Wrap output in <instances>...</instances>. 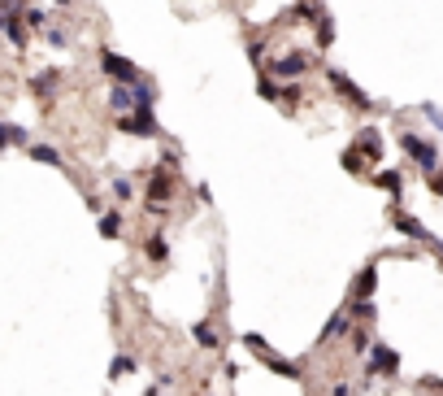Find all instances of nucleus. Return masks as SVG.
Masks as SVG:
<instances>
[{
	"instance_id": "3",
	"label": "nucleus",
	"mask_w": 443,
	"mask_h": 396,
	"mask_svg": "<svg viewBox=\"0 0 443 396\" xmlns=\"http://www.w3.org/2000/svg\"><path fill=\"white\" fill-rule=\"evenodd\" d=\"M113 127H118L122 135H135V140H156V135H161L156 109H130V113H118Z\"/></svg>"
},
{
	"instance_id": "12",
	"label": "nucleus",
	"mask_w": 443,
	"mask_h": 396,
	"mask_svg": "<svg viewBox=\"0 0 443 396\" xmlns=\"http://www.w3.org/2000/svg\"><path fill=\"white\" fill-rule=\"evenodd\" d=\"M374 292H378V266H365L352 283V301H374Z\"/></svg>"
},
{
	"instance_id": "8",
	"label": "nucleus",
	"mask_w": 443,
	"mask_h": 396,
	"mask_svg": "<svg viewBox=\"0 0 443 396\" xmlns=\"http://www.w3.org/2000/svg\"><path fill=\"white\" fill-rule=\"evenodd\" d=\"M365 370H370V375H396V370H400V353L387 349V344H374V349H370V366H365Z\"/></svg>"
},
{
	"instance_id": "15",
	"label": "nucleus",
	"mask_w": 443,
	"mask_h": 396,
	"mask_svg": "<svg viewBox=\"0 0 443 396\" xmlns=\"http://www.w3.org/2000/svg\"><path fill=\"white\" fill-rule=\"evenodd\" d=\"M122 222H126L122 209H100V214H96V227H100L104 240H118V235H122Z\"/></svg>"
},
{
	"instance_id": "7",
	"label": "nucleus",
	"mask_w": 443,
	"mask_h": 396,
	"mask_svg": "<svg viewBox=\"0 0 443 396\" xmlns=\"http://www.w3.org/2000/svg\"><path fill=\"white\" fill-rule=\"evenodd\" d=\"M61 87H65V74H61V70H39V74H31V79H26V92H31L35 101H52Z\"/></svg>"
},
{
	"instance_id": "32",
	"label": "nucleus",
	"mask_w": 443,
	"mask_h": 396,
	"mask_svg": "<svg viewBox=\"0 0 443 396\" xmlns=\"http://www.w3.org/2000/svg\"><path fill=\"white\" fill-rule=\"evenodd\" d=\"M426 183H430L435 196H443V175H439V170H435V175H426Z\"/></svg>"
},
{
	"instance_id": "17",
	"label": "nucleus",
	"mask_w": 443,
	"mask_h": 396,
	"mask_svg": "<svg viewBox=\"0 0 443 396\" xmlns=\"http://www.w3.org/2000/svg\"><path fill=\"white\" fill-rule=\"evenodd\" d=\"M326 9H322V0H296V9L287 13V22H318Z\"/></svg>"
},
{
	"instance_id": "29",
	"label": "nucleus",
	"mask_w": 443,
	"mask_h": 396,
	"mask_svg": "<svg viewBox=\"0 0 443 396\" xmlns=\"http://www.w3.org/2000/svg\"><path fill=\"white\" fill-rule=\"evenodd\" d=\"M348 314H352V318H361V323H370V318H374V301H352V305H348Z\"/></svg>"
},
{
	"instance_id": "13",
	"label": "nucleus",
	"mask_w": 443,
	"mask_h": 396,
	"mask_svg": "<svg viewBox=\"0 0 443 396\" xmlns=\"http://www.w3.org/2000/svg\"><path fill=\"white\" fill-rule=\"evenodd\" d=\"M391 222H396V231H404V235H413V240H430V231L422 227V222L417 218H408V214H400V209H391ZM435 249H439V240H430ZM443 253V249H439Z\"/></svg>"
},
{
	"instance_id": "11",
	"label": "nucleus",
	"mask_w": 443,
	"mask_h": 396,
	"mask_svg": "<svg viewBox=\"0 0 443 396\" xmlns=\"http://www.w3.org/2000/svg\"><path fill=\"white\" fill-rule=\"evenodd\" d=\"M0 35L13 44V53H26V48H31V31H26V22H22V9L5 22V31H0Z\"/></svg>"
},
{
	"instance_id": "30",
	"label": "nucleus",
	"mask_w": 443,
	"mask_h": 396,
	"mask_svg": "<svg viewBox=\"0 0 443 396\" xmlns=\"http://www.w3.org/2000/svg\"><path fill=\"white\" fill-rule=\"evenodd\" d=\"M22 5H26V0H0V31H5V22H9Z\"/></svg>"
},
{
	"instance_id": "26",
	"label": "nucleus",
	"mask_w": 443,
	"mask_h": 396,
	"mask_svg": "<svg viewBox=\"0 0 443 396\" xmlns=\"http://www.w3.org/2000/svg\"><path fill=\"white\" fill-rule=\"evenodd\" d=\"M266 57H270V39H261V35H252L248 39V61L261 70V66H266Z\"/></svg>"
},
{
	"instance_id": "34",
	"label": "nucleus",
	"mask_w": 443,
	"mask_h": 396,
	"mask_svg": "<svg viewBox=\"0 0 443 396\" xmlns=\"http://www.w3.org/2000/svg\"><path fill=\"white\" fill-rule=\"evenodd\" d=\"M9 148V122H0V153Z\"/></svg>"
},
{
	"instance_id": "24",
	"label": "nucleus",
	"mask_w": 443,
	"mask_h": 396,
	"mask_svg": "<svg viewBox=\"0 0 443 396\" xmlns=\"http://www.w3.org/2000/svg\"><path fill=\"white\" fill-rule=\"evenodd\" d=\"M374 183H378L382 192H391V196H400V192H404V175H400V170H378Z\"/></svg>"
},
{
	"instance_id": "9",
	"label": "nucleus",
	"mask_w": 443,
	"mask_h": 396,
	"mask_svg": "<svg viewBox=\"0 0 443 396\" xmlns=\"http://www.w3.org/2000/svg\"><path fill=\"white\" fill-rule=\"evenodd\" d=\"M26 157H31V161H39V166H52V170H65V153H61V148L57 144H26Z\"/></svg>"
},
{
	"instance_id": "6",
	"label": "nucleus",
	"mask_w": 443,
	"mask_h": 396,
	"mask_svg": "<svg viewBox=\"0 0 443 396\" xmlns=\"http://www.w3.org/2000/svg\"><path fill=\"white\" fill-rule=\"evenodd\" d=\"M326 83L335 87V96H344V101H348L352 109H361V113L370 109V96H365V92H361V87H356L352 79H348V74L339 70V66H326Z\"/></svg>"
},
{
	"instance_id": "4",
	"label": "nucleus",
	"mask_w": 443,
	"mask_h": 396,
	"mask_svg": "<svg viewBox=\"0 0 443 396\" xmlns=\"http://www.w3.org/2000/svg\"><path fill=\"white\" fill-rule=\"evenodd\" d=\"M400 148H404V157L417 161V170H422V175H435V170H439V148H435L426 135L404 131V135H400Z\"/></svg>"
},
{
	"instance_id": "28",
	"label": "nucleus",
	"mask_w": 443,
	"mask_h": 396,
	"mask_svg": "<svg viewBox=\"0 0 443 396\" xmlns=\"http://www.w3.org/2000/svg\"><path fill=\"white\" fill-rule=\"evenodd\" d=\"M44 39H48V48H65V44H70V31H61V27H44Z\"/></svg>"
},
{
	"instance_id": "14",
	"label": "nucleus",
	"mask_w": 443,
	"mask_h": 396,
	"mask_svg": "<svg viewBox=\"0 0 443 396\" xmlns=\"http://www.w3.org/2000/svg\"><path fill=\"white\" fill-rule=\"evenodd\" d=\"M356 153L370 157V161H378V157H382V135H378L374 127H365V131L356 135Z\"/></svg>"
},
{
	"instance_id": "18",
	"label": "nucleus",
	"mask_w": 443,
	"mask_h": 396,
	"mask_svg": "<svg viewBox=\"0 0 443 396\" xmlns=\"http://www.w3.org/2000/svg\"><path fill=\"white\" fill-rule=\"evenodd\" d=\"M313 44H318L322 53H326V48L335 44V18H330V13H322L318 22H313Z\"/></svg>"
},
{
	"instance_id": "2",
	"label": "nucleus",
	"mask_w": 443,
	"mask_h": 396,
	"mask_svg": "<svg viewBox=\"0 0 443 396\" xmlns=\"http://www.w3.org/2000/svg\"><path fill=\"white\" fill-rule=\"evenodd\" d=\"M96 61H100V74L109 83H122V87H130L135 79H144V70L130 61V57H122V53H113V48H100L96 53Z\"/></svg>"
},
{
	"instance_id": "21",
	"label": "nucleus",
	"mask_w": 443,
	"mask_h": 396,
	"mask_svg": "<svg viewBox=\"0 0 443 396\" xmlns=\"http://www.w3.org/2000/svg\"><path fill=\"white\" fill-rule=\"evenodd\" d=\"M135 370H139V357L135 353H118L109 361V379H126V375H135Z\"/></svg>"
},
{
	"instance_id": "1",
	"label": "nucleus",
	"mask_w": 443,
	"mask_h": 396,
	"mask_svg": "<svg viewBox=\"0 0 443 396\" xmlns=\"http://www.w3.org/2000/svg\"><path fill=\"white\" fill-rule=\"evenodd\" d=\"M308 70H313V53H308V48H287V53H270L266 66H261V74H270V79H278V83H300Z\"/></svg>"
},
{
	"instance_id": "36",
	"label": "nucleus",
	"mask_w": 443,
	"mask_h": 396,
	"mask_svg": "<svg viewBox=\"0 0 443 396\" xmlns=\"http://www.w3.org/2000/svg\"><path fill=\"white\" fill-rule=\"evenodd\" d=\"M52 5H57V9H70V5H74V0H52Z\"/></svg>"
},
{
	"instance_id": "16",
	"label": "nucleus",
	"mask_w": 443,
	"mask_h": 396,
	"mask_svg": "<svg viewBox=\"0 0 443 396\" xmlns=\"http://www.w3.org/2000/svg\"><path fill=\"white\" fill-rule=\"evenodd\" d=\"M192 340L200 344V349H208V353H218V349H222V335H218L213 323H196V327H192Z\"/></svg>"
},
{
	"instance_id": "10",
	"label": "nucleus",
	"mask_w": 443,
	"mask_h": 396,
	"mask_svg": "<svg viewBox=\"0 0 443 396\" xmlns=\"http://www.w3.org/2000/svg\"><path fill=\"white\" fill-rule=\"evenodd\" d=\"M256 357H261V366H270L274 375H282V379H300V366H296V361H287V357H278V353H270V344H261Z\"/></svg>"
},
{
	"instance_id": "25",
	"label": "nucleus",
	"mask_w": 443,
	"mask_h": 396,
	"mask_svg": "<svg viewBox=\"0 0 443 396\" xmlns=\"http://www.w3.org/2000/svg\"><path fill=\"white\" fill-rule=\"evenodd\" d=\"M352 331V314L348 309H339L330 323H326V331H322V340H335V335H348Z\"/></svg>"
},
{
	"instance_id": "33",
	"label": "nucleus",
	"mask_w": 443,
	"mask_h": 396,
	"mask_svg": "<svg viewBox=\"0 0 443 396\" xmlns=\"http://www.w3.org/2000/svg\"><path fill=\"white\" fill-rule=\"evenodd\" d=\"M352 344H356L361 353H370V335H365V331H356V335H352Z\"/></svg>"
},
{
	"instance_id": "31",
	"label": "nucleus",
	"mask_w": 443,
	"mask_h": 396,
	"mask_svg": "<svg viewBox=\"0 0 443 396\" xmlns=\"http://www.w3.org/2000/svg\"><path fill=\"white\" fill-rule=\"evenodd\" d=\"M422 113H426V122H435V131H443V113L435 105H422Z\"/></svg>"
},
{
	"instance_id": "27",
	"label": "nucleus",
	"mask_w": 443,
	"mask_h": 396,
	"mask_svg": "<svg viewBox=\"0 0 443 396\" xmlns=\"http://www.w3.org/2000/svg\"><path fill=\"white\" fill-rule=\"evenodd\" d=\"M109 192L118 196V201H122V205H130V201H135V183H130L126 175H118V179L109 183Z\"/></svg>"
},
{
	"instance_id": "20",
	"label": "nucleus",
	"mask_w": 443,
	"mask_h": 396,
	"mask_svg": "<svg viewBox=\"0 0 443 396\" xmlns=\"http://www.w3.org/2000/svg\"><path fill=\"white\" fill-rule=\"evenodd\" d=\"M144 257H148V261H156V266H166V261H170V240H166V235H148Z\"/></svg>"
},
{
	"instance_id": "5",
	"label": "nucleus",
	"mask_w": 443,
	"mask_h": 396,
	"mask_svg": "<svg viewBox=\"0 0 443 396\" xmlns=\"http://www.w3.org/2000/svg\"><path fill=\"white\" fill-rule=\"evenodd\" d=\"M174 192H178L174 170H170V166H156L152 175H148V187H144L148 205H170V201H174Z\"/></svg>"
},
{
	"instance_id": "22",
	"label": "nucleus",
	"mask_w": 443,
	"mask_h": 396,
	"mask_svg": "<svg viewBox=\"0 0 443 396\" xmlns=\"http://www.w3.org/2000/svg\"><path fill=\"white\" fill-rule=\"evenodd\" d=\"M304 105V92H300V83H282V96H278V109L282 113H296Z\"/></svg>"
},
{
	"instance_id": "23",
	"label": "nucleus",
	"mask_w": 443,
	"mask_h": 396,
	"mask_svg": "<svg viewBox=\"0 0 443 396\" xmlns=\"http://www.w3.org/2000/svg\"><path fill=\"white\" fill-rule=\"evenodd\" d=\"M22 22H26V31H44L48 27V9H39V5L26 0V5H22Z\"/></svg>"
},
{
	"instance_id": "19",
	"label": "nucleus",
	"mask_w": 443,
	"mask_h": 396,
	"mask_svg": "<svg viewBox=\"0 0 443 396\" xmlns=\"http://www.w3.org/2000/svg\"><path fill=\"white\" fill-rule=\"evenodd\" d=\"M256 96H261V101H266V105H278V96H282V83H278V79H270V74H261V70H256Z\"/></svg>"
},
{
	"instance_id": "35",
	"label": "nucleus",
	"mask_w": 443,
	"mask_h": 396,
	"mask_svg": "<svg viewBox=\"0 0 443 396\" xmlns=\"http://www.w3.org/2000/svg\"><path fill=\"white\" fill-rule=\"evenodd\" d=\"M330 396H352V388H348V383H335V388H330Z\"/></svg>"
}]
</instances>
